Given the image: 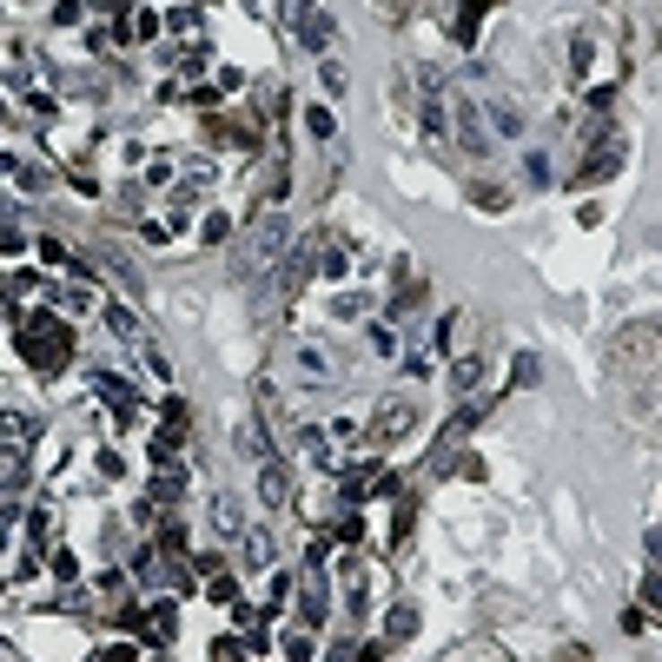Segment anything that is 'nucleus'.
<instances>
[{
  "mask_svg": "<svg viewBox=\"0 0 662 662\" xmlns=\"http://www.w3.org/2000/svg\"><path fill=\"white\" fill-rule=\"evenodd\" d=\"M21 351H27L33 365L54 371L66 351H73V338H66V325H54V318H27V325H21Z\"/></svg>",
  "mask_w": 662,
  "mask_h": 662,
  "instance_id": "nucleus-1",
  "label": "nucleus"
},
{
  "mask_svg": "<svg viewBox=\"0 0 662 662\" xmlns=\"http://www.w3.org/2000/svg\"><path fill=\"white\" fill-rule=\"evenodd\" d=\"M616 173H623V140L609 133V140H597V152H589V159L576 166V193H583V185H603V179H616Z\"/></svg>",
  "mask_w": 662,
  "mask_h": 662,
  "instance_id": "nucleus-2",
  "label": "nucleus"
},
{
  "mask_svg": "<svg viewBox=\"0 0 662 662\" xmlns=\"http://www.w3.org/2000/svg\"><path fill=\"white\" fill-rule=\"evenodd\" d=\"M451 107H457V140H464V152H470V159H484V152H490V126L477 120L470 99H451Z\"/></svg>",
  "mask_w": 662,
  "mask_h": 662,
  "instance_id": "nucleus-3",
  "label": "nucleus"
},
{
  "mask_svg": "<svg viewBox=\"0 0 662 662\" xmlns=\"http://www.w3.org/2000/svg\"><path fill=\"white\" fill-rule=\"evenodd\" d=\"M292 371H298L305 384H325V378H331V358H325L318 345H298V351H292Z\"/></svg>",
  "mask_w": 662,
  "mask_h": 662,
  "instance_id": "nucleus-4",
  "label": "nucleus"
},
{
  "mask_svg": "<svg viewBox=\"0 0 662 662\" xmlns=\"http://www.w3.org/2000/svg\"><path fill=\"white\" fill-rule=\"evenodd\" d=\"M239 530H245L239 497H212V537H239Z\"/></svg>",
  "mask_w": 662,
  "mask_h": 662,
  "instance_id": "nucleus-5",
  "label": "nucleus"
},
{
  "mask_svg": "<svg viewBox=\"0 0 662 662\" xmlns=\"http://www.w3.org/2000/svg\"><path fill=\"white\" fill-rule=\"evenodd\" d=\"M411 404H384V411H378V437H384V444H391V437H411Z\"/></svg>",
  "mask_w": 662,
  "mask_h": 662,
  "instance_id": "nucleus-6",
  "label": "nucleus"
},
{
  "mask_svg": "<svg viewBox=\"0 0 662 662\" xmlns=\"http://www.w3.org/2000/svg\"><path fill=\"white\" fill-rule=\"evenodd\" d=\"M259 490H265V503H285V464L279 457H259Z\"/></svg>",
  "mask_w": 662,
  "mask_h": 662,
  "instance_id": "nucleus-7",
  "label": "nucleus"
},
{
  "mask_svg": "<svg viewBox=\"0 0 662 662\" xmlns=\"http://www.w3.org/2000/svg\"><path fill=\"white\" fill-rule=\"evenodd\" d=\"M484 13H490V0H464V7H457V40H477V27H484Z\"/></svg>",
  "mask_w": 662,
  "mask_h": 662,
  "instance_id": "nucleus-8",
  "label": "nucleus"
},
{
  "mask_svg": "<svg viewBox=\"0 0 662 662\" xmlns=\"http://www.w3.org/2000/svg\"><path fill=\"white\" fill-rule=\"evenodd\" d=\"M411 636H417V609H411V603H398V609H391V623H384V642H411Z\"/></svg>",
  "mask_w": 662,
  "mask_h": 662,
  "instance_id": "nucleus-9",
  "label": "nucleus"
},
{
  "mask_svg": "<svg viewBox=\"0 0 662 662\" xmlns=\"http://www.w3.org/2000/svg\"><path fill=\"white\" fill-rule=\"evenodd\" d=\"M490 126H497L503 140H517V133H523V113L511 107V99H490Z\"/></svg>",
  "mask_w": 662,
  "mask_h": 662,
  "instance_id": "nucleus-10",
  "label": "nucleus"
},
{
  "mask_svg": "<svg viewBox=\"0 0 662 662\" xmlns=\"http://www.w3.org/2000/svg\"><path fill=\"white\" fill-rule=\"evenodd\" d=\"M179 490H185V484H179V470H173V464L152 470V503H179Z\"/></svg>",
  "mask_w": 662,
  "mask_h": 662,
  "instance_id": "nucleus-11",
  "label": "nucleus"
},
{
  "mask_svg": "<svg viewBox=\"0 0 662 662\" xmlns=\"http://www.w3.org/2000/svg\"><path fill=\"white\" fill-rule=\"evenodd\" d=\"M298 33H305V47H312V54H318V47H331V21H325V13H305Z\"/></svg>",
  "mask_w": 662,
  "mask_h": 662,
  "instance_id": "nucleus-12",
  "label": "nucleus"
},
{
  "mask_svg": "<svg viewBox=\"0 0 662 662\" xmlns=\"http://www.w3.org/2000/svg\"><path fill=\"white\" fill-rule=\"evenodd\" d=\"M470 199H477V206H484V212H503V206H511V185H497V179H484V185H477V193H470Z\"/></svg>",
  "mask_w": 662,
  "mask_h": 662,
  "instance_id": "nucleus-13",
  "label": "nucleus"
},
{
  "mask_svg": "<svg viewBox=\"0 0 662 662\" xmlns=\"http://www.w3.org/2000/svg\"><path fill=\"white\" fill-rule=\"evenodd\" d=\"M411 305H424V285H417V279H404V285H398V298H391V318H404Z\"/></svg>",
  "mask_w": 662,
  "mask_h": 662,
  "instance_id": "nucleus-14",
  "label": "nucleus"
},
{
  "mask_svg": "<svg viewBox=\"0 0 662 662\" xmlns=\"http://www.w3.org/2000/svg\"><path fill=\"white\" fill-rule=\"evenodd\" d=\"M107 325L120 331V338H140V325H133V312H126V305H107Z\"/></svg>",
  "mask_w": 662,
  "mask_h": 662,
  "instance_id": "nucleus-15",
  "label": "nucleus"
},
{
  "mask_svg": "<svg viewBox=\"0 0 662 662\" xmlns=\"http://www.w3.org/2000/svg\"><path fill=\"white\" fill-rule=\"evenodd\" d=\"M451 378H457V391H470V384H477V378H484V358H464V365H457V371H451Z\"/></svg>",
  "mask_w": 662,
  "mask_h": 662,
  "instance_id": "nucleus-16",
  "label": "nucleus"
},
{
  "mask_svg": "<svg viewBox=\"0 0 662 662\" xmlns=\"http://www.w3.org/2000/svg\"><path fill=\"white\" fill-rule=\"evenodd\" d=\"M305 126H312V140H331V113H325V107L305 113Z\"/></svg>",
  "mask_w": 662,
  "mask_h": 662,
  "instance_id": "nucleus-17",
  "label": "nucleus"
},
{
  "mask_svg": "<svg viewBox=\"0 0 662 662\" xmlns=\"http://www.w3.org/2000/svg\"><path fill=\"white\" fill-rule=\"evenodd\" d=\"M523 179H530V185H543V179H550V166H543V152H530V159H523Z\"/></svg>",
  "mask_w": 662,
  "mask_h": 662,
  "instance_id": "nucleus-18",
  "label": "nucleus"
},
{
  "mask_svg": "<svg viewBox=\"0 0 662 662\" xmlns=\"http://www.w3.org/2000/svg\"><path fill=\"white\" fill-rule=\"evenodd\" d=\"M511 384H537V358H530V351H523V358H517V371H511Z\"/></svg>",
  "mask_w": 662,
  "mask_h": 662,
  "instance_id": "nucleus-19",
  "label": "nucleus"
}]
</instances>
